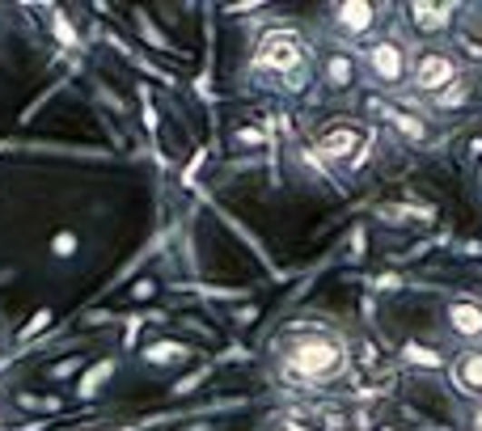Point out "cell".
<instances>
[{
  "mask_svg": "<svg viewBox=\"0 0 482 431\" xmlns=\"http://www.w3.org/2000/svg\"><path fill=\"white\" fill-rule=\"evenodd\" d=\"M347 372H351V343L326 321H288L267 343V377L280 389L326 394L347 381Z\"/></svg>",
  "mask_w": 482,
  "mask_h": 431,
  "instance_id": "1",
  "label": "cell"
},
{
  "mask_svg": "<svg viewBox=\"0 0 482 431\" xmlns=\"http://www.w3.org/2000/svg\"><path fill=\"white\" fill-rule=\"evenodd\" d=\"M246 81L254 89L280 93V98H300L318 81V51L305 38V30L300 25L262 30L246 55Z\"/></svg>",
  "mask_w": 482,
  "mask_h": 431,
  "instance_id": "2",
  "label": "cell"
},
{
  "mask_svg": "<svg viewBox=\"0 0 482 431\" xmlns=\"http://www.w3.org/2000/svg\"><path fill=\"white\" fill-rule=\"evenodd\" d=\"M359 73L364 85H372L377 93H402L410 89V73H415V47L407 34L398 30H381V34L359 47Z\"/></svg>",
  "mask_w": 482,
  "mask_h": 431,
  "instance_id": "3",
  "label": "cell"
},
{
  "mask_svg": "<svg viewBox=\"0 0 482 431\" xmlns=\"http://www.w3.org/2000/svg\"><path fill=\"white\" fill-rule=\"evenodd\" d=\"M372 123L369 119H356V114H334L326 123L313 127V148H318L321 161L330 165H359L372 148Z\"/></svg>",
  "mask_w": 482,
  "mask_h": 431,
  "instance_id": "4",
  "label": "cell"
},
{
  "mask_svg": "<svg viewBox=\"0 0 482 431\" xmlns=\"http://www.w3.org/2000/svg\"><path fill=\"white\" fill-rule=\"evenodd\" d=\"M466 73H470V64L461 60L453 47H445V43H423V47H415L410 93L423 102H432V98H440L448 85H457Z\"/></svg>",
  "mask_w": 482,
  "mask_h": 431,
  "instance_id": "5",
  "label": "cell"
},
{
  "mask_svg": "<svg viewBox=\"0 0 482 431\" xmlns=\"http://www.w3.org/2000/svg\"><path fill=\"white\" fill-rule=\"evenodd\" d=\"M385 17H389V9L385 5H377V0H339V5H330L326 9V30L334 34V43H343V47H364V43H372V38L385 30Z\"/></svg>",
  "mask_w": 482,
  "mask_h": 431,
  "instance_id": "6",
  "label": "cell"
},
{
  "mask_svg": "<svg viewBox=\"0 0 482 431\" xmlns=\"http://www.w3.org/2000/svg\"><path fill=\"white\" fill-rule=\"evenodd\" d=\"M359 85H364L359 51L343 47V43H326V47L318 51V89L326 98H351Z\"/></svg>",
  "mask_w": 482,
  "mask_h": 431,
  "instance_id": "7",
  "label": "cell"
},
{
  "mask_svg": "<svg viewBox=\"0 0 482 431\" xmlns=\"http://www.w3.org/2000/svg\"><path fill=\"white\" fill-rule=\"evenodd\" d=\"M440 326L445 334L461 347H482V296L474 292H453L440 305Z\"/></svg>",
  "mask_w": 482,
  "mask_h": 431,
  "instance_id": "8",
  "label": "cell"
},
{
  "mask_svg": "<svg viewBox=\"0 0 482 431\" xmlns=\"http://www.w3.org/2000/svg\"><path fill=\"white\" fill-rule=\"evenodd\" d=\"M381 119L389 127H394V136L402 140V144H410V148H428V144H436V132H432V123L423 119L419 111H410L407 102H381Z\"/></svg>",
  "mask_w": 482,
  "mask_h": 431,
  "instance_id": "9",
  "label": "cell"
},
{
  "mask_svg": "<svg viewBox=\"0 0 482 431\" xmlns=\"http://www.w3.org/2000/svg\"><path fill=\"white\" fill-rule=\"evenodd\" d=\"M448 385H453V394L478 402L482 397V347H461L457 356L448 359Z\"/></svg>",
  "mask_w": 482,
  "mask_h": 431,
  "instance_id": "10",
  "label": "cell"
},
{
  "mask_svg": "<svg viewBox=\"0 0 482 431\" xmlns=\"http://www.w3.org/2000/svg\"><path fill=\"white\" fill-rule=\"evenodd\" d=\"M402 22L410 25V34H423L428 43H436V38L453 25V9L428 5V0H407V5H402Z\"/></svg>",
  "mask_w": 482,
  "mask_h": 431,
  "instance_id": "11",
  "label": "cell"
},
{
  "mask_svg": "<svg viewBox=\"0 0 482 431\" xmlns=\"http://www.w3.org/2000/svg\"><path fill=\"white\" fill-rule=\"evenodd\" d=\"M474 98H478V81H474V73H466L457 85H448L445 93L432 98L428 106H432L436 114H457V111H466V106H474Z\"/></svg>",
  "mask_w": 482,
  "mask_h": 431,
  "instance_id": "12",
  "label": "cell"
},
{
  "mask_svg": "<svg viewBox=\"0 0 482 431\" xmlns=\"http://www.w3.org/2000/svg\"><path fill=\"white\" fill-rule=\"evenodd\" d=\"M259 431H313V427H305V423H297V419H271V423H262Z\"/></svg>",
  "mask_w": 482,
  "mask_h": 431,
  "instance_id": "13",
  "label": "cell"
},
{
  "mask_svg": "<svg viewBox=\"0 0 482 431\" xmlns=\"http://www.w3.org/2000/svg\"><path fill=\"white\" fill-rule=\"evenodd\" d=\"M466 431H482V397L466 407Z\"/></svg>",
  "mask_w": 482,
  "mask_h": 431,
  "instance_id": "14",
  "label": "cell"
}]
</instances>
